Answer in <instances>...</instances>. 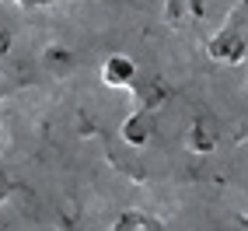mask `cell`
Listing matches in <instances>:
<instances>
[{
    "instance_id": "obj_1",
    "label": "cell",
    "mask_w": 248,
    "mask_h": 231,
    "mask_svg": "<svg viewBox=\"0 0 248 231\" xmlns=\"http://www.w3.org/2000/svg\"><path fill=\"white\" fill-rule=\"evenodd\" d=\"M245 53H248V42L238 28H220L217 35L206 39V56L213 63H224V67H234V63H245Z\"/></svg>"
},
{
    "instance_id": "obj_2",
    "label": "cell",
    "mask_w": 248,
    "mask_h": 231,
    "mask_svg": "<svg viewBox=\"0 0 248 231\" xmlns=\"http://www.w3.org/2000/svg\"><path fill=\"white\" fill-rule=\"evenodd\" d=\"M119 137L129 144V147H143L147 140L154 137V109H137V112H129L123 126H119Z\"/></svg>"
},
{
    "instance_id": "obj_3",
    "label": "cell",
    "mask_w": 248,
    "mask_h": 231,
    "mask_svg": "<svg viewBox=\"0 0 248 231\" xmlns=\"http://www.w3.org/2000/svg\"><path fill=\"white\" fill-rule=\"evenodd\" d=\"M217 144H220V126H217L213 116H200L186 133V147L192 154H210Z\"/></svg>"
},
{
    "instance_id": "obj_4",
    "label": "cell",
    "mask_w": 248,
    "mask_h": 231,
    "mask_svg": "<svg viewBox=\"0 0 248 231\" xmlns=\"http://www.w3.org/2000/svg\"><path fill=\"white\" fill-rule=\"evenodd\" d=\"M102 81L108 88H137V63L126 56H112L102 63Z\"/></svg>"
},
{
    "instance_id": "obj_5",
    "label": "cell",
    "mask_w": 248,
    "mask_h": 231,
    "mask_svg": "<svg viewBox=\"0 0 248 231\" xmlns=\"http://www.w3.org/2000/svg\"><path fill=\"white\" fill-rule=\"evenodd\" d=\"M115 231H164V224L147 210H123L119 221L112 224Z\"/></svg>"
},
{
    "instance_id": "obj_6",
    "label": "cell",
    "mask_w": 248,
    "mask_h": 231,
    "mask_svg": "<svg viewBox=\"0 0 248 231\" xmlns=\"http://www.w3.org/2000/svg\"><path fill=\"white\" fill-rule=\"evenodd\" d=\"M7 53H11V32L0 25V56H7Z\"/></svg>"
},
{
    "instance_id": "obj_7",
    "label": "cell",
    "mask_w": 248,
    "mask_h": 231,
    "mask_svg": "<svg viewBox=\"0 0 248 231\" xmlns=\"http://www.w3.org/2000/svg\"><path fill=\"white\" fill-rule=\"evenodd\" d=\"M7 196H11V179H7V172H4V168H0V203H4Z\"/></svg>"
},
{
    "instance_id": "obj_8",
    "label": "cell",
    "mask_w": 248,
    "mask_h": 231,
    "mask_svg": "<svg viewBox=\"0 0 248 231\" xmlns=\"http://www.w3.org/2000/svg\"><path fill=\"white\" fill-rule=\"evenodd\" d=\"M18 4H21L25 11H35V7H49L53 0H18Z\"/></svg>"
}]
</instances>
